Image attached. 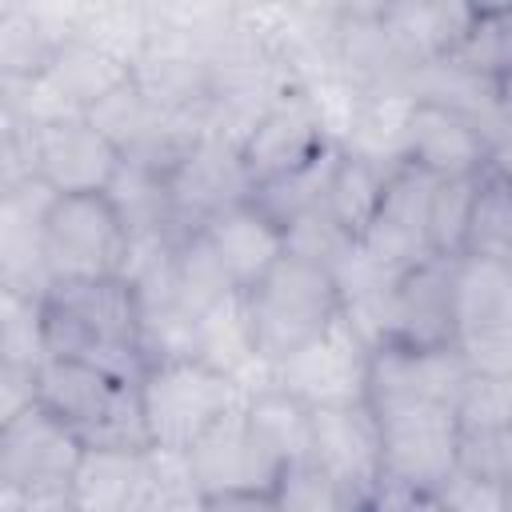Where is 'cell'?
<instances>
[{"mask_svg":"<svg viewBox=\"0 0 512 512\" xmlns=\"http://www.w3.org/2000/svg\"><path fill=\"white\" fill-rule=\"evenodd\" d=\"M504 508H508V512H512V480H508V484H504Z\"/></svg>","mask_w":512,"mask_h":512,"instance_id":"cell-42","label":"cell"},{"mask_svg":"<svg viewBox=\"0 0 512 512\" xmlns=\"http://www.w3.org/2000/svg\"><path fill=\"white\" fill-rule=\"evenodd\" d=\"M172 280H176V300L192 316H204L208 308H216L220 300H228L236 292L232 280H228V272H224V264L216 260L212 244L204 240V232H184L176 240Z\"/></svg>","mask_w":512,"mask_h":512,"instance_id":"cell-27","label":"cell"},{"mask_svg":"<svg viewBox=\"0 0 512 512\" xmlns=\"http://www.w3.org/2000/svg\"><path fill=\"white\" fill-rule=\"evenodd\" d=\"M312 464L340 480L360 500L384 492V436L380 416L368 404L348 408H312Z\"/></svg>","mask_w":512,"mask_h":512,"instance_id":"cell-14","label":"cell"},{"mask_svg":"<svg viewBox=\"0 0 512 512\" xmlns=\"http://www.w3.org/2000/svg\"><path fill=\"white\" fill-rule=\"evenodd\" d=\"M504 512H508V508H504Z\"/></svg>","mask_w":512,"mask_h":512,"instance_id":"cell-43","label":"cell"},{"mask_svg":"<svg viewBox=\"0 0 512 512\" xmlns=\"http://www.w3.org/2000/svg\"><path fill=\"white\" fill-rule=\"evenodd\" d=\"M28 148H32V176H40L56 196L108 192L124 168L120 148L88 116L32 124Z\"/></svg>","mask_w":512,"mask_h":512,"instance_id":"cell-10","label":"cell"},{"mask_svg":"<svg viewBox=\"0 0 512 512\" xmlns=\"http://www.w3.org/2000/svg\"><path fill=\"white\" fill-rule=\"evenodd\" d=\"M272 500L280 512H364L372 500H360L340 480H332L320 464L296 460L280 472Z\"/></svg>","mask_w":512,"mask_h":512,"instance_id":"cell-29","label":"cell"},{"mask_svg":"<svg viewBox=\"0 0 512 512\" xmlns=\"http://www.w3.org/2000/svg\"><path fill=\"white\" fill-rule=\"evenodd\" d=\"M480 4L436 0V4H380V24L396 52L400 72H416L440 60H452L456 48L468 40Z\"/></svg>","mask_w":512,"mask_h":512,"instance_id":"cell-19","label":"cell"},{"mask_svg":"<svg viewBox=\"0 0 512 512\" xmlns=\"http://www.w3.org/2000/svg\"><path fill=\"white\" fill-rule=\"evenodd\" d=\"M472 368L460 348H400L376 344L368 368V408L388 412L400 404H452L460 400Z\"/></svg>","mask_w":512,"mask_h":512,"instance_id":"cell-12","label":"cell"},{"mask_svg":"<svg viewBox=\"0 0 512 512\" xmlns=\"http://www.w3.org/2000/svg\"><path fill=\"white\" fill-rule=\"evenodd\" d=\"M84 440L48 416L40 404L0 424V492H36V488H72V476L84 460Z\"/></svg>","mask_w":512,"mask_h":512,"instance_id":"cell-11","label":"cell"},{"mask_svg":"<svg viewBox=\"0 0 512 512\" xmlns=\"http://www.w3.org/2000/svg\"><path fill=\"white\" fill-rule=\"evenodd\" d=\"M432 188L436 180L396 164L388 176V192L384 204L376 212V220L368 224V232L360 236V252L384 272V276H400L412 264L428 260V204H432Z\"/></svg>","mask_w":512,"mask_h":512,"instance_id":"cell-16","label":"cell"},{"mask_svg":"<svg viewBox=\"0 0 512 512\" xmlns=\"http://www.w3.org/2000/svg\"><path fill=\"white\" fill-rule=\"evenodd\" d=\"M44 76L52 80V88L80 116H88L104 96H112L120 84L132 80V64L124 56H116V52L84 40V36H72V40H64L56 48V56H52V64H48Z\"/></svg>","mask_w":512,"mask_h":512,"instance_id":"cell-20","label":"cell"},{"mask_svg":"<svg viewBox=\"0 0 512 512\" xmlns=\"http://www.w3.org/2000/svg\"><path fill=\"white\" fill-rule=\"evenodd\" d=\"M108 200L116 204L124 228L132 236H184L176 224V204H172V188L168 176L128 164L120 168V176L108 188Z\"/></svg>","mask_w":512,"mask_h":512,"instance_id":"cell-25","label":"cell"},{"mask_svg":"<svg viewBox=\"0 0 512 512\" xmlns=\"http://www.w3.org/2000/svg\"><path fill=\"white\" fill-rule=\"evenodd\" d=\"M392 168L396 164H376L368 156H356V152L340 148V160H336V172H332V184H328L324 212L356 244H360V236L368 232V224L376 220V212L384 204Z\"/></svg>","mask_w":512,"mask_h":512,"instance_id":"cell-21","label":"cell"},{"mask_svg":"<svg viewBox=\"0 0 512 512\" xmlns=\"http://www.w3.org/2000/svg\"><path fill=\"white\" fill-rule=\"evenodd\" d=\"M376 344H400V348L456 344V260L428 256L388 284Z\"/></svg>","mask_w":512,"mask_h":512,"instance_id":"cell-8","label":"cell"},{"mask_svg":"<svg viewBox=\"0 0 512 512\" xmlns=\"http://www.w3.org/2000/svg\"><path fill=\"white\" fill-rule=\"evenodd\" d=\"M132 232L124 228L108 192L56 196L44 216V264L52 284L124 276Z\"/></svg>","mask_w":512,"mask_h":512,"instance_id":"cell-6","label":"cell"},{"mask_svg":"<svg viewBox=\"0 0 512 512\" xmlns=\"http://www.w3.org/2000/svg\"><path fill=\"white\" fill-rule=\"evenodd\" d=\"M200 500H204V496H180V500L164 504L160 512H200Z\"/></svg>","mask_w":512,"mask_h":512,"instance_id":"cell-39","label":"cell"},{"mask_svg":"<svg viewBox=\"0 0 512 512\" xmlns=\"http://www.w3.org/2000/svg\"><path fill=\"white\" fill-rule=\"evenodd\" d=\"M40 328L44 356L84 360L132 384L148 368L140 300L124 276L52 284L40 300Z\"/></svg>","mask_w":512,"mask_h":512,"instance_id":"cell-1","label":"cell"},{"mask_svg":"<svg viewBox=\"0 0 512 512\" xmlns=\"http://www.w3.org/2000/svg\"><path fill=\"white\" fill-rule=\"evenodd\" d=\"M456 416H460V428L464 436H484V432H500V428H512V412H508V400H504V388L496 376H468L460 400H456Z\"/></svg>","mask_w":512,"mask_h":512,"instance_id":"cell-33","label":"cell"},{"mask_svg":"<svg viewBox=\"0 0 512 512\" xmlns=\"http://www.w3.org/2000/svg\"><path fill=\"white\" fill-rule=\"evenodd\" d=\"M244 416H248L252 432L264 440V448L284 468L296 464V460H308V452H312V408L300 396L268 384V388H260L244 400Z\"/></svg>","mask_w":512,"mask_h":512,"instance_id":"cell-24","label":"cell"},{"mask_svg":"<svg viewBox=\"0 0 512 512\" xmlns=\"http://www.w3.org/2000/svg\"><path fill=\"white\" fill-rule=\"evenodd\" d=\"M140 456L88 448L72 476V512H136Z\"/></svg>","mask_w":512,"mask_h":512,"instance_id":"cell-23","label":"cell"},{"mask_svg":"<svg viewBox=\"0 0 512 512\" xmlns=\"http://www.w3.org/2000/svg\"><path fill=\"white\" fill-rule=\"evenodd\" d=\"M184 456H188V472H192V484L200 496L272 492L284 472V464L252 432L244 404L236 412H228L220 424H212Z\"/></svg>","mask_w":512,"mask_h":512,"instance_id":"cell-13","label":"cell"},{"mask_svg":"<svg viewBox=\"0 0 512 512\" xmlns=\"http://www.w3.org/2000/svg\"><path fill=\"white\" fill-rule=\"evenodd\" d=\"M364 512H392V500H388V492H380V496H376V500H372Z\"/></svg>","mask_w":512,"mask_h":512,"instance_id":"cell-40","label":"cell"},{"mask_svg":"<svg viewBox=\"0 0 512 512\" xmlns=\"http://www.w3.org/2000/svg\"><path fill=\"white\" fill-rule=\"evenodd\" d=\"M336 160H340V144H332L328 152H320L312 164H304V168H296V172H288V176H280V180H272V184H260V188L252 192V200H256L280 228H288V224H296L300 216L324 208L328 184H332V172H336Z\"/></svg>","mask_w":512,"mask_h":512,"instance_id":"cell-26","label":"cell"},{"mask_svg":"<svg viewBox=\"0 0 512 512\" xmlns=\"http://www.w3.org/2000/svg\"><path fill=\"white\" fill-rule=\"evenodd\" d=\"M400 164L432 180L484 176L488 172V128L448 104L416 100L408 128H404Z\"/></svg>","mask_w":512,"mask_h":512,"instance_id":"cell-15","label":"cell"},{"mask_svg":"<svg viewBox=\"0 0 512 512\" xmlns=\"http://www.w3.org/2000/svg\"><path fill=\"white\" fill-rule=\"evenodd\" d=\"M168 188H172L180 232L204 228L216 212H224L256 192L244 172L240 148L228 140H216V136H204L192 144V152L168 176Z\"/></svg>","mask_w":512,"mask_h":512,"instance_id":"cell-17","label":"cell"},{"mask_svg":"<svg viewBox=\"0 0 512 512\" xmlns=\"http://www.w3.org/2000/svg\"><path fill=\"white\" fill-rule=\"evenodd\" d=\"M456 68L496 80L512 68V4H480L468 40L452 56Z\"/></svg>","mask_w":512,"mask_h":512,"instance_id":"cell-30","label":"cell"},{"mask_svg":"<svg viewBox=\"0 0 512 512\" xmlns=\"http://www.w3.org/2000/svg\"><path fill=\"white\" fill-rule=\"evenodd\" d=\"M136 392H140L148 440L152 448L164 452H188L212 424H220L228 412H236L248 400L240 380L196 356L152 360L140 372Z\"/></svg>","mask_w":512,"mask_h":512,"instance_id":"cell-4","label":"cell"},{"mask_svg":"<svg viewBox=\"0 0 512 512\" xmlns=\"http://www.w3.org/2000/svg\"><path fill=\"white\" fill-rule=\"evenodd\" d=\"M332 144L336 140H332L320 108L312 104L308 88L296 84V88L280 92L256 116V124L240 140V160H244V172H248L252 188H260V184H272V180L312 164Z\"/></svg>","mask_w":512,"mask_h":512,"instance_id":"cell-9","label":"cell"},{"mask_svg":"<svg viewBox=\"0 0 512 512\" xmlns=\"http://www.w3.org/2000/svg\"><path fill=\"white\" fill-rule=\"evenodd\" d=\"M40 300L0 288V364L40 368L44 360V328H40Z\"/></svg>","mask_w":512,"mask_h":512,"instance_id":"cell-32","label":"cell"},{"mask_svg":"<svg viewBox=\"0 0 512 512\" xmlns=\"http://www.w3.org/2000/svg\"><path fill=\"white\" fill-rule=\"evenodd\" d=\"M476 188H480V176L436 180L432 204H428V248H432V256H440V260H460L464 256Z\"/></svg>","mask_w":512,"mask_h":512,"instance_id":"cell-31","label":"cell"},{"mask_svg":"<svg viewBox=\"0 0 512 512\" xmlns=\"http://www.w3.org/2000/svg\"><path fill=\"white\" fill-rule=\"evenodd\" d=\"M512 328V268L460 256L456 260V340L472 332Z\"/></svg>","mask_w":512,"mask_h":512,"instance_id":"cell-22","label":"cell"},{"mask_svg":"<svg viewBox=\"0 0 512 512\" xmlns=\"http://www.w3.org/2000/svg\"><path fill=\"white\" fill-rule=\"evenodd\" d=\"M252 340L260 360L276 372L292 352L312 344L336 316H344V296L332 276V268L284 256L252 292H244Z\"/></svg>","mask_w":512,"mask_h":512,"instance_id":"cell-3","label":"cell"},{"mask_svg":"<svg viewBox=\"0 0 512 512\" xmlns=\"http://www.w3.org/2000/svg\"><path fill=\"white\" fill-rule=\"evenodd\" d=\"M200 512H280L272 492H224V496H204Z\"/></svg>","mask_w":512,"mask_h":512,"instance_id":"cell-35","label":"cell"},{"mask_svg":"<svg viewBox=\"0 0 512 512\" xmlns=\"http://www.w3.org/2000/svg\"><path fill=\"white\" fill-rule=\"evenodd\" d=\"M388 500H392V512H448L440 496H408V492H392L384 488Z\"/></svg>","mask_w":512,"mask_h":512,"instance_id":"cell-37","label":"cell"},{"mask_svg":"<svg viewBox=\"0 0 512 512\" xmlns=\"http://www.w3.org/2000/svg\"><path fill=\"white\" fill-rule=\"evenodd\" d=\"M368 368L372 344L348 316H336L312 344L276 364L272 384L300 396L308 408H348L368 404Z\"/></svg>","mask_w":512,"mask_h":512,"instance_id":"cell-7","label":"cell"},{"mask_svg":"<svg viewBox=\"0 0 512 512\" xmlns=\"http://www.w3.org/2000/svg\"><path fill=\"white\" fill-rule=\"evenodd\" d=\"M36 404V368L0 364V424Z\"/></svg>","mask_w":512,"mask_h":512,"instance_id":"cell-34","label":"cell"},{"mask_svg":"<svg viewBox=\"0 0 512 512\" xmlns=\"http://www.w3.org/2000/svg\"><path fill=\"white\" fill-rule=\"evenodd\" d=\"M488 176H500L512 184V124L500 120L488 132Z\"/></svg>","mask_w":512,"mask_h":512,"instance_id":"cell-36","label":"cell"},{"mask_svg":"<svg viewBox=\"0 0 512 512\" xmlns=\"http://www.w3.org/2000/svg\"><path fill=\"white\" fill-rule=\"evenodd\" d=\"M376 416L384 436V488L440 496L460 476L464 428L452 404H400Z\"/></svg>","mask_w":512,"mask_h":512,"instance_id":"cell-5","label":"cell"},{"mask_svg":"<svg viewBox=\"0 0 512 512\" xmlns=\"http://www.w3.org/2000/svg\"><path fill=\"white\" fill-rule=\"evenodd\" d=\"M464 256L508 264L512 268V184L500 176H480L472 220H468V240Z\"/></svg>","mask_w":512,"mask_h":512,"instance_id":"cell-28","label":"cell"},{"mask_svg":"<svg viewBox=\"0 0 512 512\" xmlns=\"http://www.w3.org/2000/svg\"><path fill=\"white\" fill-rule=\"evenodd\" d=\"M204 240L212 244L216 260L224 264L236 292H252L284 256H288V232L248 196L224 212H216L204 228Z\"/></svg>","mask_w":512,"mask_h":512,"instance_id":"cell-18","label":"cell"},{"mask_svg":"<svg viewBox=\"0 0 512 512\" xmlns=\"http://www.w3.org/2000/svg\"><path fill=\"white\" fill-rule=\"evenodd\" d=\"M492 100H496L500 120H508V124H512V68H508V72H500V76L492 80Z\"/></svg>","mask_w":512,"mask_h":512,"instance_id":"cell-38","label":"cell"},{"mask_svg":"<svg viewBox=\"0 0 512 512\" xmlns=\"http://www.w3.org/2000/svg\"><path fill=\"white\" fill-rule=\"evenodd\" d=\"M500 388H504V400H508V412H512V372L500 376Z\"/></svg>","mask_w":512,"mask_h":512,"instance_id":"cell-41","label":"cell"},{"mask_svg":"<svg viewBox=\"0 0 512 512\" xmlns=\"http://www.w3.org/2000/svg\"><path fill=\"white\" fill-rule=\"evenodd\" d=\"M36 404L72 428L84 448L104 452H148V428L140 392L132 380H120L96 364L44 356L36 368Z\"/></svg>","mask_w":512,"mask_h":512,"instance_id":"cell-2","label":"cell"}]
</instances>
